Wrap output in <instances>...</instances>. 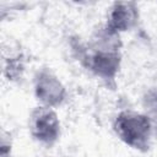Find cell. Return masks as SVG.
Wrapping results in <instances>:
<instances>
[{"label":"cell","mask_w":157,"mask_h":157,"mask_svg":"<svg viewBox=\"0 0 157 157\" xmlns=\"http://www.w3.org/2000/svg\"><path fill=\"white\" fill-rule=\"evenodd\" d=\"M147 101H148V105H150V108L152 110V117H150V115L148 117H150V119L152 121L153 131L157 135V93L152 94V97L147 98Z\"/></svg>","instance_id":"7"},{"label":"cell","mask_w":157,"mask_h":157,"mask_svg":"<svg viewBox=\"0 0 157 157\" xmlns=\"http://www.w3.org/2000/svg\"><path fill=\"white\" fill-rule=\"evenodd\" d=\"M33 91L39 105L56 108L66 99V87L60 78L48 67H42L34 74Z\"/></svg>","instance_id":"4"},{"label":"cell","mask_w":157,"mask_h":157,"mask_svg":"<svg viewBox=\"0 0 157 157\" xmlns=\"http://www.w3.org/2000/svg\"><path fill=\"white\" fill-rule=\"evenodd\" d=\"M1 157H11V144L10 141L7 142L5 137H2V141H1V153H0Z\"/></svg>","instance_id":"8"},{"label":"cell","mask_w":157,"mask_h":157,"mask_svg":"<svg viewBox=\"0 0 157 157\" xmlns=\"http://www.w3.org/2000/svg\"><path fill=\"white\" fill-rule=\"evenodd\" d=\"M28 130L33 140L44 145L53 146L60 137V120L53 108L38 105L28 119Z\"/></svg>","instance_id":"3"},{"label":"cell","mask_w":157,"mask_h":157,"mask_svg":"<svg viewBox=\"0 0 157 157\" xmlns=\"http://www.w3.org/2000/svg\"><path fill=\"white\" fill-rule=\"evenodd\" d=\"M139 17V6L135 1H115L108 9L104 26L120 34L132 29L137 25Z\"/></svg>","instance_id":"5"},{"label":"cell","mask_w":157,"mask_h":157,"mask_svg":"<svg viewBox=\"0 0 157 157\" xmlns=\"http://www.w3.org/2000/svg\"><path fill=\"white\" fill-rule=\"evenodd\" d=\"M120 49V34L103 25L93 33L87 45L78 47L77 58L94 76L105 82H114L121 65Z\"/></svg>","instance_id":"1"},{"label":"cell","mask_w":157,"mask_h":157,"mask_svg":"<svg viewBox=\"0 0 157 157\" xmlns=\"http://www.w3.org/2000/svg\"><path fill=\"white\" fill-rule=\"evenodd\" d=\"M113 129L126 146L140 152H146L150 148L153 128L147 114L131 109L121 110L114 118Z\"/></svg>","instance_id":"2"},{"label":"cell","mask_w":157,"mask_h":157,"mask_svg":"<svg viewBox=\"0 0 157 157\" xmlns=\"http://www.w3.org/2000/svg\"><path fill=\"white\" fill-rule=\"evenodd\" d=\"M25 70L23 64V56L18 53L10 54L9 56L4 58V75L7 77V80L13 81L22 76V72Z\"/></svg>","instance_id":"6"}]
</instances>
